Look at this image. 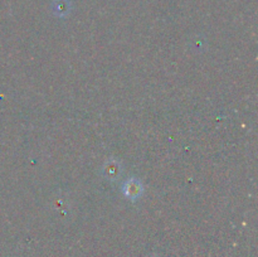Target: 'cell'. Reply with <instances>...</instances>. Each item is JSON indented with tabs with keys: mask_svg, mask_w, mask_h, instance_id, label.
I'll use <instances>...</instances> for the list:
<instances>
[{
	"mask_svg": "<svg viewBox=\"0 0 258 257\" xmlns=\"http://www.w3.org/2000/svg\"><path fill=\"white\" fill-rule=\"evenodd\" d=\"M122 193L128 201H139L144 194V184L138 178L127 179L122 184Z\"/></svg>",
	"mask_w": 258,
	"mask_h": 257,
	"instance_id": "6da1fadb",
	"label": "cell"
},
{
	"mask_svg": "<svg viewBox=\"0 0 258 257\" xmlns=\"http://www.w3.org/2000/svg\"><path fill=\"white\" fill-rule=\"evenodd\" d=\"M103 176L108 180H117L122 174V165L117 159H108L102 168Z\"/></svg>",
	"mask_w": 258,
	"mask_h": 257,
	"instance_id": "7a4b0ae2",
	"label": "cell"
},
{
	"mask_svg": "<svg viewBox=\"0 0 258 257\" xmlns=\"http://www.w3.org/2000/svg\"><path fill=\"white\" fill-rule=\"evenodd\" d=\"M54 12L55 14L59 15V17H64L70 12V4L66 0H58L54 4Z\"/></svg>",
	"mask_w": 258,
	"mask_h": 257,
	"instance_id": "3957f363",
	"label": "cell"
}]
</instances>
